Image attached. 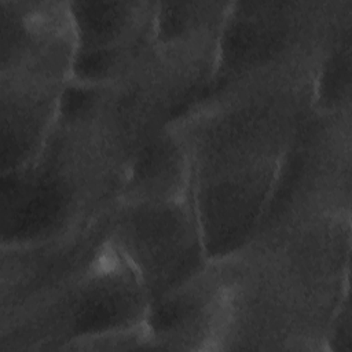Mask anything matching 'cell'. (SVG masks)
<instances>
[{
	"mask_svg": "<svg viewBox=\"0 0 352 352\" xmlns=\"http://www.w3.org/2000/svg\"><path fill=\"white\" fill-rule=\"evenodd\" d=\"M231 283L223 263H210L187 283L150 304L144 327L153 349H213L224 341Z\"/></svg>",
	"mask_w": 352,
	"mask_h": 352,
	"instance_id": "cell-4",
	"label": "cell"
},
{
	"mask_svg": "<svg viewBox=\"0 0 352 352\" xmlns=\"http://www.w3.org/2000/svg\"><path fill=\"white\" fill-rule=\"evenodd\" d=\"M323 342L334 352H352V319L349 290L344 293L327 324Z\"/></svg>",
	"mask_w": 352,
	"mask_h": 352,
	"instance_id": "cell-8",
	"label": "cell"
},
{
	"mask_svg": "<svg viewBox=\"0 0 352 352\" xmlns=\"http://www.w3.org/2000/svg\"><path fill=\"white\" fill-rule=\"evenodd\" d=\"M76 52H111L155 44L157 1H67Z\"/></svg>",
	"mask_w": 352,
	"mask_h": 352,
	"instance_id": "cell-7",
	"label": "cell"
},
{
	"mask_svg": "<svg viewBox=\"0 0 352 352\" xmlns=\"http://www.w3.org/2000/svg\"><path fill=\"white\" fill-rule=\"evenodd\" d=\"M74 55L67 1H0V77L66 87Z\"/></svg>",
	"mask_w": 352,
	"mask_h": 352,
	"instance_id": "cell-3",
	"label": "cell"
},
{
	"mask_svg": "<svg viewBox=\"0 0 352 352\" xmlns=\"http://www.w3.org/2000/svg\"><path fill=\"white\" fill-rule=\"evenodd\" d=\"M65 87L0 78V175L34 162L59 117Z\"/></svg>",
	"mask_w": 352,
	"mask_h": 352,
	"instance_id": "cell-5",
	"label": "cell"
},
{
	"mask_svg": "<svg viewBox=\"0 0 352 352\" xmlns=\"http://www.w3.org/2000/svg\"><path fill=\"white\" fill-rule=\"evenodd\" d=\"M150 302L139 279L106 236L88 267L54 296L11 320L4 349H69L99 334L144 324Z\"/></svg>",
	"mask_w": 352,
	"mask_h": 352,
	"instance_id": "cell-1",
	"label": "cell"
},
{
	"mask_svg": "<svg viewBox=\"0 0 352 352\" xmlns=\"http://www.w3.org/2000/svg\"><path fill=\"white\" fill-rule=\"evenodd\" d=\"M191 176L190 146L175 120L151 135L132 155L117 201L183 199L191 195Z\"/></svg>",
	"mask_w": 352,
	"mask_h": 352,
	"instance_id": "cell-6",
	"label": "cell"
},
{
	"mask_svg": "<svg viewBox=\"0 0 352 352\" xmlns=\"http://www.w3.org/2000/svg\"><path fill=\"white\" fill-rule=\"evenodd\" d=\"M107 235L148 302L175 292L209 264L191 195L176 201H117Z\"/></svg>",
	"mask_w": 352,
	"mask_h": 352,
	"instance_id": "cell-2",
	"label": "cell"
}]
</instances>
